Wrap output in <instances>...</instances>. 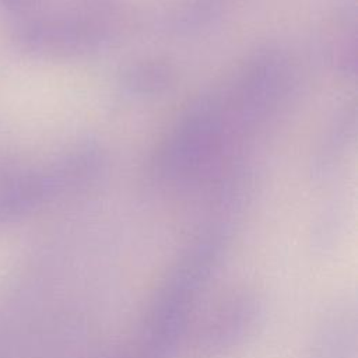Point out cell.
<instances>
[{
  "label": "cell",
  "instance_id": "6da1fadb",
  "mask_svg": "<svg viewBox=\"0 0 358 358\" xmlns=\"http://www.w3.org/2000/svg\"><path fill=\"white\" fill-rule=\"evenodd\" d=\"M231 232L229 222H211L182 249L148 308L141 331L140 358L176 357L200 292L227 257Z\"/></svg>",
  "mask_w": 358,
  "mask_h": 358
},
{
  "label": "cell",
  "instance_id": "7a4b0ae2",
  "mask_svg": "<svg viewBox=\"0 0 358 358\" xmlns=\"http://www.w3.org/2000/svg\"><path fill=\"white\" fill-rule=\"evenodd\" d=\"M239 127L229 88L203 92L155 148L147 169L150 179L159 185L192 180L245 136Z\"/></svg>",
  "mask_w": 358,
  "mask_h": 358
},
{
  "label": "cell",
  "instance_id": "3957f363",
  "mask_svg": "<svg viewBox=\"0 0 358 358\" xmlns=\"http://www.w3.org/2000/svg\"><path fill=\"white\" fill-rule=\"evenodd\" d=\"M101 171L96 152L83 145L46 169L0 162V229L24 218L59 193L91 182Z\"/></svg>",
  "mask_w": 358,
  "mask_h": 358
},
{
  "label": "cell",
  "instance_id": "277c9868",
  "mask_svg": "<svg viewBox=\"0 0 358 358\" xmlns=\"http://www.w3.org/2000/svg\"><path fill=\"white\" fill-rule=\"evenodd\" d=\"M113 31L95 17H42L15 29L14 41L24 52L39 57H76L108 48Z\"/></svg>",
  "mask_w": 358,
  "mask_h": 358
},
{
  "label": "cell",
  "instance_id": "5b68a950",
  "mask_svg": "<svg viewBox=\"0 0 358 358\" xmlns=\"http://www.w3.org/2000/svg\"><path fill=\"white\" fill-rule=\"evenodd\" d=\"M264 315V301L256 291H232L214 309L192 343L193 358H229L255 334Z\"/></svg>",
  "mask_w": 358,
  "mask_h": 358
},
{
  "label": "cell",
  "instance_id": "8992f818",
  "mask_svg": "<svg viewBox=\"0 0 358 358\" xmlns=\"http://www.w3.org/2000/svg\"><path fill=\"white\" fill-rule=\"evenodd\" d=\"M175 67L165 60L137 62L123 70L117 87L122 95L133 99H144L159 95L175 83Z\"/></svg>",
  "mask_w": 358,
  "mask_h": 358
},
{
  "label": "cell",
  "instance_id": "52a82bcc",
  "mask_svg": "<svg viewBox=\"0 0 358 358\" xmlns=\"http://www.w3.org/2000/svg\"><path fill=\"white\" fill-rule=\"evenodd\" d=\"M344 316H337L336 320H331L322 331L319 341L316 343V351L312 358H347L350 345V329L345 324Z\"/></svg>",
  "mask_w": 358,
  "mask_h": 358
},
{
  "label": "cell",
  "instance_id": "ba28073f",
  "mask_svg": "<svg viewBox=\"0 0 358 358\" xmlns=\"http://www.w3.org/2000/svg\"><path fill=\"white\" fill-rule=\"evenodd\" d=\"M354 126V112H344L340 119L334 120L331 131L327 134V141L323 144L322 151H319V161L316 169L324 172L329 169V165L337 161V154L343 152L345 140L350 138V131Z\"/></svg>",
  "mask_w": 358,
  "mask_h": 358
},
{
  "label": "cell",
  "instance_id": "9c48e42d",
  "mask_svg": "<svg viewBox=\"0 0 358 358\" xmlns=\"http://www.w3.org/2000/svg\"><path fill=\"white\" fill-rule=\"evenodd\" d=\"M39 0H0V6L13 13H22L32 8Z\"/></svg>",
  "mask_w": 358,
  "mask_h": 358
},
{
  "label": "cell",
  "instance_id": "30bf717a",
  "mask_svg": "<svg viewBox=\"0 0 358 358\" xmlns=\"http://www.w3.org/2000/svg\"><path fill=\"white\" fill-rule=\"evenodd\" d=\"M109 358H126V357H109ZM140 358V357H138Z\"/></svg>",
  "mask_w": 358,
  "mask_h": 358
}]
</instances>
